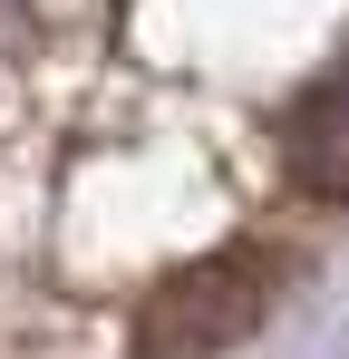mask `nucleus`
<instances>
[{"label":"nucleus","mask_w":349,"mask_h":359,"mask_svg":"<svg viewBox=\"0 0 349 359\" xmlns=\"http://www.w3.org/2000/svg\"><path fill=\"white\" fill-rule=\"evenodd\" d=\"M272 282H282L272 252H214V262L174 272L165 292L146 301L136 350H146V359H214L224 340H242V330L272 311Z\"/></svg>","instance_id":"1"},{"label":"nucleus","mask_w":349,"mask_h":359,"mask_svg":"<svg viewBox=\"0 0 349 359\" xmlns=\"http://www.w3.org/2000/svg\"><path fill=\"white\" fill-rule=\"evenodd\" d=\"M291 175L320 204H349V68H330L301 107H291Z\"/></svg>","instance_id":"2"}]
</instances>
